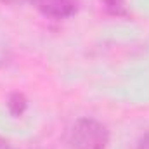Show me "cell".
<instances>
[{
	"label": "cell",
	"instance_id": "cell-1",
	"mask_svg": "<svg viewBox=\"0 0 149 149\" xmlns=\"http://www.w3.org/2000/svg\"><path fill=\"white\" fill-rule=\"evenodd\" d=\"M68 149H108L109 132L95 118L76 120L68 132Z\"/></svg>",
	"mask_w": 149,
	"mask_h": 149
},
{
	"label": "cell",
	"instance_id": "cell-2",
	"mask_svg": "<svg viewBox=\"0 0 149 149\" xmlns=\"http://www.w3.org/2000/svg\"><path fill=\"white\" fill-rule=\"evenodd\" d=\"M28 3H31L43 17L54 21L71 17L80 7V0H28Z\"/></svg>",
	"mask_w": 149,
	"mask_h": 149
},
{
	"label": "cell",
	"instance_id": "cell-6",
	"mask_svg": "<svg viewBox=\"0 0 149 149\" xmlns=\"http://www.w3.org/2000/svg\"><path fill=\"white\" fill-rule=\"evenodd\" d=\"M0 149H12L10 148V144H9L3 137H0Z\"/></svg>",
	"mask_w": 149,
	"mask_h": 149
},
{
	"label": "cell",
	"instance_id": "cell-3",
	"mask_svg": "<svg viewBox=\"0 0 149 149\" xmlns=\"http://www.w3.org/2000/svg\"><path fill=\"white\" fill-rule=\"evenodd\" d=\"M28 109V99L24 94L21 92H10L9 97H7V111L10 116L14 118H19L23 116L24 111Z\"/></svg>",
	"mask_w": 149,
	"mask_h": 149
},
{
	"label": "cell",
	"instance_id": "cell-4",
	"mask_svg": "<svg viewBox=\"0 0 149 149\" xmlns=\"http://www.w3.org/2000/svg\"><path fill=\"white\" fill-rule=\"evenodd\" d=\"M104 12L113 17H130V10L127 7L125 0H102Z\"/></svg>",
	"mask_w": 149,
	"mask_h": 149
},
{
	"label": "cell",
	"instance_id": "cell-5",
	"mask_svg": "<svg viewBox=\"0 0 149 149\" xmlns=\"http://www.w3.org/2000/svg\"><path fill=\"white\" fill-rule=\"evenodd\" d=\"M135 149H149V130H146V132L142 134V137L137 141Z\"/></svg>",
	"mask_w": 149,
	"mask_h": 149
}]
</instances>
